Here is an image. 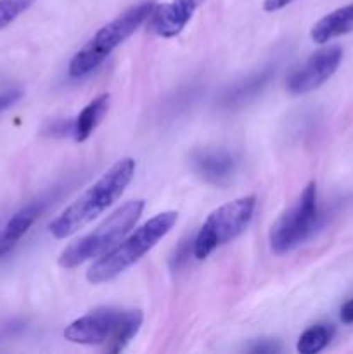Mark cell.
Wrapping results in <instances>:
<instances>
[{"instance_id":"6da1fadb","label":"cell","mask_w":353,"mask_h":354,"mask_svg":"<svg viewBox=\"0 0 353 354\" xmlns=\"http://www.w3.org/2000/svg\"><path fill=\"white\" fill-rule=\"evenodd\" d=\"M134 175L135 161L132 158H123L114 162L90 189H87L48 225L51 234L55 239H66L82 230L123 196Z\"/></svg>"},{"instance_id":"7a4b0ae2","label":"cell","mask_w":353,"mask_h":354,"mask_svg":"<svg viewBox=\"0 0 353 354\" xmlns=\"http://www.w3.org/2000/svg\"><path fill=\"white\" fill-rule=\"evenodd\" d=\"M176 220H179L176 211H165V213L152 216L142 227H138L130 237H127L121 244H118L116 248L107 251L102 258L97 259L87 272V280L97 286V283L116 279L125 270L134 266L142 256L147 254L165 235H168L170 230L175 227Z\"/></svg>"},{"instance_id":"3957f363","label":"cell","mask_w":353,"mask_h":354,"mask_svg":"<svg viewBox=\"0 0 353 354\" xmlns=\"http://www.w3.org/2000/svg\"><path fill=\"white\" fill-rule=\"evenodd\" d=\"M142 320L141 310L99 308L69 324L64 337L75 344L106 346L107 351L118 353L137 335Z\"/></svg>"},{"instance_id":"277c9868","label":"cell","mask_w":353,"mask_h":354,"mask_svg":"<svg viewBox=\"0 0 353 354\" xmlns=\"http://www.w3.org/2000/svg\"><path fill=\"white\" fill-rule=\"evenodd\" d=\"M154 6V0H144L137 6H132L130 9H127L107 24H104L71 59L69 75L73 78H82V76L92 73L118 45L123 44L147 21V17H151Z\"/></svg>"},{"instance_id":"5b68a950","label":"cell","mask_w":353,"mask_h":354,"mask_svg":"<svg viewBox=\"0 0 353 354\" xmlns=\"http://www.w3.org/2000/svg\"><path fill=\"white\" fill-rule=\"evenodd\" d=\"M144 201L135 199L118 207L96 230L68 245L59 256V265L62 268H76L82 263L106 254L134 228L144 211Z\"/></svg>"},{"instance_id":"8992f818","label":"cell","mask_w":353,"mask_h":354,"mask_svg":"<svg viewBox=\"0 0 353 354\" xmlns=\"http://www.w3.org/2000/svg\"><path fill=\"white\" fill-rule=\"evenodd\" d=\"M255 207L256 197L244 196L215 209L206 218V221L194 239V258L201 261V259L208 258L215 249L237 239L251 223Z\"/></svg>"},{"instance_id":"52a82bcc","label":"cell","mask_w":353,"mask_h":354,"mask_svg":"<svg viewBox=\"0 0 353 354\" xmlns=\"http://www.w3.org/2000/svg\"><path fill=\"white\" fill-rule=\"evenodd\" d=\"M320 211L317 201V183L310 182L291 209H287L270 230V248L275 254H286L311 237L318 227Z\"/></svg>"},{"instance_id":"ba28073f","label":"cell","mask_w":353,"mask_h":354,"mask_svg":"<svg viewBox=\"0 0 353 354\" xmlns=\"http://www.w3.org/2000/svg\"><path fill=\"white\" fill-rule=\"evenodd\" d=\"M343 59V48L339 45H331L314 52L287 80V90L294 95L308 93L324 85L336 71Z\"/></svg>"},{"instance_id":"9c48e42d","label":"cell","mask_w":353,"mask_h":354,"mask_svg":"<svg viewBox=\"0 0 353 354\" xmlns=\"http://www.w3.org/2000/svg\"><path fill=\"white\" fill-rule=\"evenodd\" d=\"M204 0H172L154 6L151 12V28L163 38H173L187 26L197 7Z\"/></svg>"},{"instance_id":"30bf717a","label":"cell","mask_w":353,"mask_h":354,"mask_svg":"<svg viewBox=\"0 0 353 354\" xmlns=\"http://www.w3.org/2000/svg\"><path fill=\"white\" fill-rule=\"evenodd\" d=\"M44 207V201H37V203L28 204V206H24L23 209L17 211V213L7 221L6 227L0 228V258H2L3 254H7V252L24 237V234L30 230L31 225L38 220V216L42 214Z\"/></svg>"},{"instance_id":"8fae6325","label":"cell","mask_w":353,"mask_h":354,"mask_svg":"<svg viewBox=\"0 0 353 354\" xmlns=\"http://www.w3.org/2000/svg\"><path fill=\"white\" fill-rule=\"evenodd\" d=\"M353 31V2L338 7L332 12L325 14L311 26L310 37L315 44L324 45L329 40Z\"/></svg>"},{"instance_id":"7c38bea8","label":"cell","mask_w":353,"mask_h":354,"mask_svg":"<svg viewBox=\"0 0 353 354\" xmlns=\"http://www.w3.org/2000/svg\"><path fill=\"white\" fill-rule=\"evenodd\" d=\"M197 175L206 182L224 183L235 171V161L225 151H199L192 159Z\"/></svg>"},{"instance_id":"4fadbf2b","label":"cell","mask_w":353,"mask_h":354,"mask_svg":"<svg viewBox=\"0 0 353 354\" xmlns=\"http://www.w3.org/2000/svg\"><path fill=\"white\" fill-rule=\"evenodd\" d=\"M109 104L111 95L109 93H102L97 99H93L89 106H85V109L75 118L73 138L76 142H85L93 133V130L99 127L100 121L104 120V116L109 111Z\"/></svg>"},{"instance_id":"5bb4252c","label":"cell","mask_w":353,"mask_h":354,"mask_svg":"<svg viewBox=\"0 0 353 354\" xmlns=\"http://www.w3.org/2000/svg\"><path fill=\"white\" fill-rule=\"evenodd\" d=\"M275 69L273 68H265L263 71L256 73V75L249 76L248 80H244L242 83H239L235 88H232L230 92L225 95V104L227 106H241V104L248 102L249 99L258 95L263 90V86L270 82V78L273 76Z\"/></svg>"},{"instance_id":"9a60e30c","label":"cell","mask_w":353,"mask_h":354,"mask_svg":"<svg viewBox=\"0 0 353 354\" xmlns=\"http://www.w3.org/2000/svg\"><path fill=\"white\" fill-rule=\"evenodd\" d=\"M334 335V328L331 325H314L307 328L298 339V353L301 354H315L320 353L325 346L331 342Z\"/></svg>"},{"instance_id":"2e32d148","label":"cell","mask_w":353,"mask_h":354,"mask_svg":"<svg viewBox=\"0 0 353 354\" xmlns=\"http://www.w3.org/2000/svg\"><path fill=\"white\" fill-rule=\"evenodd\" d=\"M37 0H0V30L26 12Z\"/></svg>"},{"instance_id":"e0dca14e","label":"cell","mask_w":353,"mask_h":354,"mask_svg":"<svg viewBox=\"0 0 353 354\" xmlns=\"http://www.w3.org/2000/svg\"><path fill=\"white\" fill-rule=\"evenodd\" d=\"M73 128H75V120H57L45 128V133L52 135V137H66V135L73 137Z\"/></svg>"},{"instance_id":"ac0fdd59","label":"cell","mask_w":353,"mask_h":354,"mask_svg":"<svg viewBox=\"0 0 353 354\" xmlns=\"http://www.w3.org/2000/svg\"><path fill=\"white\" fill-rule=\"evenodd\" d=\"M21 97H23L21 90H6V92H0V113H3L10 106H14Z\"/></svg>"},{"instance_id":"d6986e66","label":"cell","mask_w":353,"mask_h":354,"mask_svg":"<svg viewBox=\"0 0 353 354\" xmlns=\"http://www.w3.org/2000/svg\"><path fill=\"white\" fill-rule=\"evenodd\" d=\"M251 353H279L280 348L273 341H269V339H262V341H256L255 346L249 348Z\"/></svg>"},{"instance_id":"ffe728a7","label":"cell","mask_w":353,"mask_h":354,"mask_svg":"<svg viewBox=\"0 0 353 354\" xmlns=\"http://www.w3.org/2000/svg\"><path fill=\"white\" fill-rule=\"evenodd\" d=\"M293 2H296V0H265L263 2V10H266V12H277V10L291 6Z\"/></svg>"},{"instance_id":"44dd1931","label":"cell","mask_w":353,"mask_h":354,"mask_svg":"<svg viewBox=\"0 0 353 354\" xmlns=\"http://www.w3.org/2000/svg\"><path fill=\"white\" fill-rule=\"evenodd\" d=\"M339 318H341L343 324H353V299L346 301V303L343 304L341 310H339Z\"/></svg>"}]
</instances>
